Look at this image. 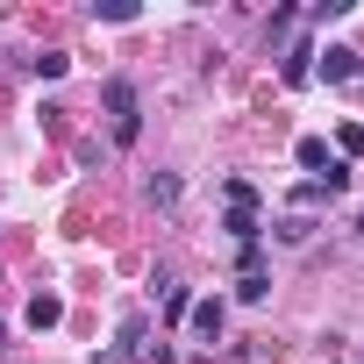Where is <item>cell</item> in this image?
Masks as SVG:
<instances>
[{
	"mask_svg": "<svg viewBox=\"0 0 364 364\" xmlns=\"http://www.w3.org/2000/svg\"><path fill=\"white\" fill-rule=\"evenodd\" d=\"M100 100H107V122H114V143L129 150V143L143 136V100H136V79H122V72H114V79L100 86Z\"/></svg>",
	"mask_w": 364,
	"mask_h": 364,
	"instance_id": "6da1fadb",
	"label": "cell"
},
{
	"mask_svg": "<svg viewBox=\"0 0 364 364\" xmlns=\"http://www.w3.org/2000/svg\"><path fill=\"white\" fill-rule=\"evenodd\" d=\"M357 72H364V58H357L350 43H328V50H314V79L343 86V79H357Z\"/></svg>",
	"mask_w": 364,
	"mask_h": 364,
	"instance_id": "7a4b0ae2",
	"label": "cell"
},
{
	"mask_svg": "<svg viewBox=\"0 0 364 364\" xmlns=\"http://www.w3.org/2000/svg\"><path fill=\"white\" fill-rule=\"evenodd\" d=\"M143 350H150V314H129V321H122V343H114V357H107V364L143 357Z\"/></svg>",
	"mask_w": 364,
	"mask_h": 364,
	"instance_id": "3957f363",
	"label": "cell"
},
{
	"mask_svg": "<svg viewBox=\"0 0 364 364\" xmlns=\"http://www.w3.org/2000/svg\"><path fill=\"white\" fill-rule=\"evenodd\" d=\"M279 79H286V86H307V79H314V43H293V50L279 58Z\"/></svg>",
	"mask_w": 364,
	"mask_h": 364,
	"instance_id": "277c9868",
	"label": "cell"
},
{
	"mask_svg": "<svg viewBox=\"0 0 364 364\" xmlns=\"http://www.w3.org/2000/svg\"><path fill=\"white\" fill-rule=\"evenodd\" d=\"M293 157H300V171H314V178H328V164H336L321 136H300V143H293Z\"/></svg>",
	"mask_w": 364,
	"mask_h": 364,
	"instance_id": "5b68a950",
	"label": "cell"
},
{
	"mask_svg": "<svg viewBox=\"0 0 364 364\" xmlns=\"http://www.w3.org/2000/svg\"><path fill=\"white\" fill-rule=\"evenodd\" d=\"M143 200L150 208H178V171H150L143 178Z\"/></svg>",
	"mask_w": 364,
	"mask_h": 364,
	"instance_id": "8992f818",
	"label": "cell"
},
{
	"mask_svg": "<svg viewBox=\"0 0 364 364\" xmlns=\"http://www.w3.org/2000/svg\"><path fill=\"white\" fill-rule=\"evenodd\" d=\"M157 300H164V321H178V314H193V300H186V286H178L171 272H157Z\"/></svg>",
	"mask_w": 364,
	"mask_h": 364,
	"instance_id": "52a82bcc",
	"label": "cell"
},
{
	"mask_svg": "<svg viewBox=\"0 0 364 364\" xmlns=\"http://www.w3.org/2000/svg\"><path fill=\"white\" fill-rule=\"evenodd\" d=\"M58 321H65V300H58V293H36V300H29V328L43 336V328H58Z\"/></svg>",
	"mask_w": 364,
	"mask_h": 364,
	"instance_id": "ba28073f",
	"label": "cell"
},
{
	"mask_svg": "<svg viewBox=\"0 0 364 364\" xmlns=\"http://www.w3.org/2000/svg\"><path fill=\"white\" fill-rule=\"evenodd\" d=\"M186 321H193V336H222L229 307H222V300H193V314H186Z\"/></svg>",
	"mask_w": 364,
	"mask_h": 364,
	"instance_id": "9c48e42d",
	"label": "cell"
},
{
	"mask_svg": "<svg viewBox=\"0 0 364 364\" xmlns=\"http://www.w3.org/2000/svg\"><path fill=\"white\" fill-rule=\"evenodd\" d=\"M272 236H279V243H307V236H314V215H300V208H293V215H279V229H272Z\"/></svg>",
	"mask_w": 364,
	"mask_h": 364,
	"instance_id": "30bf717a",
	"label": "cell"
},
{
	"mask_svg": "<svg viewBox=\"0 0 364 364\" xmlns=\"http://www.w3.org/2000/svg\"><path fill=\"white\" fill-rule=\"evenodd\" d=\"M236 300H243V307H264V300H272V279H264V272H243V279H236Z\"/></svg>",
	"mask_w": 364,
	"mask_h": 364,
	"instance_id": "8fae6325",
	"label": "cell"
},
{
	"mask_svg": "<svg viewBox=\"0 0 364 364\" xmlns=\"http://www.w3.org/2000/svg\"><path fill=\"white\" fill-rule=\"evenodd\" d=\"M29 72H36V79H65V72H72V58H65V50H36V58H29Z\"/></svg>",
	"mask_w": 364,
	"mask_h": 364,
	"instance_id": "7c38bea8",
	"label": "cell"
},
{
	"mask_svg": "<svg viewBox=\"0 0 364 364\" xmlns=\"http://www.w3.org/2000/svg\"><path fill=\"white\" fill-rule=\"evenodd\" d=\"M100 22H136V0H93Z\"/></svg>",
	"mask_w": 364,
	"mask_h": 364,
	"instance_id": "4fadbf2b",
	"label": "cell"
},
{
	"mask_svg": "<svg viewBox=\"0 0 364 364\" xmlns=\"http://www.w3.org/2000/svg\"><path fill=\"white\" fill-rule=\"evenodd\" d=\"M336 143H343V157H364V122H343Z\"/></svg>",
	"mask_w": 364,
	"mask_h": 364,
	"instance_id": "5bb4252c",
	"label": "cell"
},
{
	"mask_svg": "<svg viewBox=\"0 0 364 364\" xmlns=\"http://www.w3.org/2000/svg\"><path fill=\"white\" fill-rule=\"evenodd\" d=\"M236 272H264V243H243L236 250Z\"/></svg>",
	"mask_w": 364,
	"mask_h": 364,
	"instance_id": "9a60e30c",
	"label": "cell"
},
{
	"mask_svg": "<svg viewBox=\"0 0 364 364\" xmlns=\"http://www.w3.org/2000/svg\"><path fill=\"white\" fill-rule=\"evenodd\" d=\"M0 343H8V321H0Z\"/></svg>",
	"mask_w": 364,
	"mask_h": 364,
	"instance_id": "2e32d148",
	"label": "cell"
},
{
	"mask_svg": "<svg viewBox=\"0 0 364 364\" xmlns=\"http://www.w3.org/2000/svg\"><path fill=\"white\" fill-rule=\"evenodd\" d=\"M357 236H364V215H357Z\"/></svg>",
	"mask_w": 364,
	"mask_h": 364,
	"instance_id": "e0dca14e",
	"label": "cell"
},
{
	"mask_svg": "<svg viewBox=\"0 0 364 364\" xmlns=\"http://www.w3.org/2000/svg\"><path fill=\"white\" fill-rule=\"evenodd\" d=\"M357 364H364V357H357Z\"/></svg>",
	"mask_w": 364,
	"mask_h": 364,
	"instance_id": "ac0fdd59",
	"label": "cell"
}]
</instances>
